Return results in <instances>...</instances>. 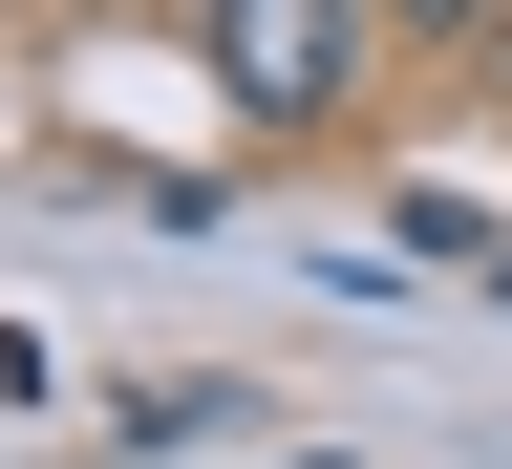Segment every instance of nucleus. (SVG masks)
Returning <instances> with one entry per match:
<instances>
[{"label":"nucleus","mask_w":512,"mask_h":469,"mask_svg":"<svg viewBox=\"0 0 512 469\" xmlns=\"http://www.w3.org/2000/svg\"><path fill=\"white\" fill-rule=\"evenodd\" d=\"M235 107H342V0H214Z\"/></svg>","instance_id":"obj_1"},{"label":"nucleus","mask_w":512,"mask_h":469,"mask_svg":"<svg viewBox=\"0 0 512 469\" xmlns=\"http://www.w3.org/2000/svg\"><path fill=\"white\" fill-rule=\"evenodd\" d=\"M406 22H491V0H406Z\"/></svg>","instance_id":"obj_2"}]
</instances>
